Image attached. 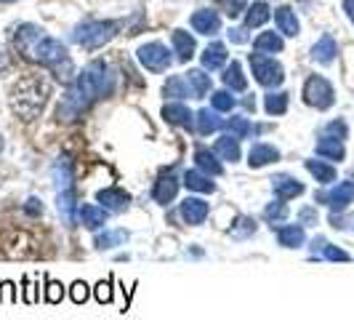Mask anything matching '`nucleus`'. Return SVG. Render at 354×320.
I'll return each instance as SVG.
<instances>
[{
	"instance_id": "nucleus-1",
	"label": "nucleus",
	"mask_w": 354,
	"mask_h": 320,
	"mask_svg": "<svg viewBox=\"0 0 354 320\" xmlns=\"http://www.w3.org/2000/svg\"><path fill=\"white\" fill-rule=\"evenodd\" d=\"M14 46H17V51L24 59H30V62H35L40 67L51 70L53 78H59L64 83L75 80L77 72H75V62H72L67 46L62 40H56L53 35H48L43 27H37L32 21L19 24L17 30H14Z\"/></svg>"
},
{
	"instance_id": "nucleus-2",
	"label": "nucleus",
	"mask_w": 354,
	"mask_h": 320,
	"mask_svg": "<svg viewBox=\"0 0 354 320\" xmlns=\"http://www.w3.org/2000/svg\"><path fill=\"white\" fill-rule=\"evenodd\" d=\"M112 94H115V72L104 59H93L86 64V70L75 75L56 115L59 121H77L96 99H106Z\"/></svg>"
},
{
	"instance_id": "nucleus-3",
	"label": "nucleus",
	"mask_w": 354,
	"mask_h": 320,
	"mask_svg": "<svg viewBox=\"0 0 354 320\" xmlns=\"http://www.w3.org/2000/svg\"><path fill=\"white\" fill-rule=\"evenodd\" d=\"M120 27H123V21H118V19H86V21L72 27L70 40L80 48L96 51V48H102L104 43H109L112 37L118 35Z\"/></svg>"
},
{
	"instance_id": "nucleus-4",
	"label": "nucleus",
	"mask_w": 354,
	"mask_h": 320,
	"mask_svg": "<svg viewBox=\"0 0 354 320\" xmlns=\"http://www.w3.org/2000/svg\"><path fill=\"white\" fill-rule=\"evenodd\" d=\"M46 96H48V86L37 78L30 80H21L17 89H14V109L24 118H32L37 115L43 105H46Z\"/></svg>"
},
{
	"instance_id": "nucleus-5",
	"label": "nucleus",
	"mask_w": 354,
	"mask_h": 320,
	"mask_svg": "<svg viewBox=\"0 0 354 320\" xmlns=\"http://www.w3.org/2000/svg\"><path fill=\"white\" fill-rule=\"evenodd\" d=\"M248 62H250V70H253L256 83H261L264 89H277V86H283L285 67L274 56H266V53L256 51L248 56Z\"/></svg>"
},
{
	"instance_id": "nucleus-6",
	"label": "nucleus",
	"mask_w": 354,
	"mask_h": 320,
	"mask_svg": "<svg viewBox=\"0 0 354 320\" xmlns=\"http://www.w3.org/2000/svg\"><path fill=\"white\" fill-rule=\"evenodd\" d=\"M304 102L315 109H330L336 102V91L322 75H309L304 83Z\"/></svg>"
},
{
	"instance_id": "nucleus-7",
	"label": "nucleus",
	"mask_w": 354,
	"mask_h": 320,
	"mask_svg": "<svg viewBox=\"0 0 354 320\" xmlns=\"http://www.w3.org/2000/svg\"><path fill=\"white\" fill-rule=\"evenodd\" d=\"M136 56H139L144 70H149V72H165L174 64V56L168 51V46H162L160 40H149V43L139 46Z\"/></svg>"
},
{
	"instance_id": "nucleus-8",
	"label": "nucleus",
	"mask_w": 354,
	"mask_h": 320,
	"mask_svg": "<svg viewBox=\"0 0 354 320\" xmlns=\"http://www.w3.org/2000/svg\"><path fill=\"white\" fill-rule=\"evenodd\" d=\"M189 24H192V30H195L197 35H218L221 33V17H218V11H213V8H197L192 19H189Z\"/></svg>"
},
{
	"instance_id": "nucleus-9",
	"label": "nucleus",
	"mask_w": 354,
	"mask_h": 320,
	"mask_svg": "<svg viewBox=\"0 0 354 320\" xmlns=\"http://www.w3.org/2000/svg\"><path fill=\"white\" fill-rule=\"evenodd\" d=\"M317 200L328 203L333 211H344V208H346V206L354 200V184H352V181H341V184H336L330 193H322V195H317Z\"/></svg>"
},
{
	"instance_id": "nucleus-10",
	"label": "nucleus",
	"mask_w": 354,
	"mask_h": 320,
	"mask_svg": "<svg viewBox=\"0 0 354 320\" xmlns=\"http://www.w3.org/2000/svg\"><path fill=\"white\" fill-rule=\"evenodd\" d=\"M178 213H181V219L187 222V224H203L205 219H208V213H211V206L205 203V200H200V197H187L184 203H181V208H178Z\"/></svg>"
},
{
	"instance_id": "nucleus-11",
	"label": "nucleus",
	"mask_w": 354,
	"mask_h": 320,
	"mask_svg": "<svg viewBox=\"0 0 354 320\" xmlns=\"http://www.w3.org/2000/svg\"><path fill=\"white\" fill-rule=\"evenodd\" d=\"M162 118H165V123L178 125V128H192L195 123V112L181 102H168L162 107Z\"/></svg>"
},
{
	"instance_id": "nucleus-12",
	"label": "nucleus",
	"mask_w": 354,
	"mask_h": 320,
	"mask_svg": "<svg viewBox=\"0 0 354 320\" xmlns=\"http://www.w3.org/2000/svg\"><path fill=\"white\" fill-rule=\"evenodd\" d=\"M274 24H277L280 35H285V37H296L299 33H301L299 17H296V11H293L290 6H280V8H274Z\"/></svg>"
},
{
	"instance_id": "nucleus-13",
	"label": "nucleus",
	"mask_w": 354,
	"mask_h": 320,
	"mask_svg": "<svg viewBox=\"0 0 354 320\" xmlns=\"http://www.w3.org/2000/svg\"><path fill=\"white\" fill-rule=\"evenodd\" d=\"M96 200L104 206L106 211H123V208H128V203H131V195L125 190H120V187H106V190L96 193Z\"/></svg>"
},
{
	"instance_id": "nucleus-14",
	"label": "nucleus",
	"mask_w": 354,
	"mask_h": 320,
	"mask_svg": "<svg viewBox=\"0 0 354 320\" xmlns=\"http://www.w3.org/2000/svg\"><path fill=\"white\" fill-rule=\"evenodd\" d=\"M277 160H280V150H277V147H272V144H266V142H256L248 152L250 168H261V166L277 163Z\"/></svg>"
},
{
	"instance_id": "nucleus-15",
	"label": "nucleus",
	"mask_w": 354,
	"mask_h": 320,
	"mask_svg": "<svg viewBox=\"0 0 354 320\" xmlns=\"http://www.w3.org/2000/svg\"><path fill=\"white\" fill-rule=\"evenodd\" d=\"M227 59H230V53H227V46L224 43H208L205 46V51L200 53V62H203V67L205 70H221L224 64H227Z\"/></svg>"
},
{
	"instance_id": "nucleus-16",
	"label": "nucleus",
	"mask_w": 354,
	"mask_h": 320,
	"mask_svg": "<svg viewBox=\"0 0 354 320\" xmlns=\"http://www.w3.org/2000/svg\"><path fill=\"white\" fill-rule=\"evenodd\" d=\"M272 190L280 200H290V197H299L304 193V184L299 179L288 177V174H277L272 177Z\"/></svg>"
},
{
	"instance_id": "nucleus-17",
	"label": "nucleus",
	"mask_w": 354,
	"mask_h": 320,
	"mask_svg": "<svg viewBox=\"0 0 354 320\" xmlns=\"http://www.w3.org/2000/svg\"><path fill=\"white\" fill-rule=\"evenodd\" d=\"M77 216H80V222H83V227H88V230H99V227H104L106 224V208L104 206H93V203H83V206H77Z\"/></svg>"
},
{
	"instance_id": "nucleus-18",
	"label": "nucleus",
	"mask_w": 354,
	"mask_h": 320,
	"mask_svg": "<svg viewBox=\"0 0 354 320\" xmlns=\"http://www.w3.org/2000/svg\"><path fill=\"white\" fill-rule=\"evenodd\" d=\"M171 43H174V51H176L178 62H189L197 51L195 37L189 35L187 30H174V33H171Z\"/></svg>"
},
{
	"instance_id": "nucleus-19",
	"label": "nucleus",
	"mask_w": 354,
	"mask_h": 320,
	"mask_svg": "<svg viewBox=\"0 0 354 320\" xmlns=\"http://www.w3.org/2000/svg\"><path fill=\"white\" fill-rule=\"evenodd\" d=\"M336 53H338V43L333 40V35H322L312 46V59L317 62V64H330L333 59H336Z\"/></svg>"
},
{
	"instance_id": "nucleus-20",
	"label": "nucleus",
	"mask_w": 354,
	"mask_h": 320,
	"mask_svg": "<svg viewBox=\"0 0 354 320\" xmlns=\"http://www.w3.org/2000/svg\"><path fill=\"white\" fill-rule=\"evenodd\" d=\"M176 193H178V179L168 174V177L158 179V184L152 190V197H155V203H160V206H168L176 197Z\"/></svg>"
},
{
	"instance_id": "nucleus-21",
	"label": "nucleus",
	"mask_w": 354,
	"mask_h": 320,
	"mask_svg": "<svg viewBox=\"0 0 354 320\" xmlns=\"http://www.w3.org/2000/svg\"><path fill=\"white\" fill-rule=\"evenodd\" d=\"M195 123H197V134H203V136H208V134H216L224 121L218 118V112L211 109V107H205V109H200L195 115Z\"/></svg>"
},
{
	"instance_id": "nucleus-22",
	"label": "nucleus",
	"mask_w": 354,
	"mask_h": 320,
	"mask_svg": "<svg viewBox=\"0 0 354 320\" xmlns=\"http://www.w3.org/2000/svg\"><path fill=\"white\" fill-rule=\"evenodd\" d=\"M195 163L197 168L203 171V174H208V177H221V163L216 160V155H213L208 147H197L195 150Z\"/></svg>"
},
{
	"instance_id": "nucleus-23",
	"label": "nucleus",
	"mask_w": 354,
	"mask_h": 320,
	"mask_svg": "<svg viewBox=\"0 0 354 320\" xmlns=\"http://www.w3.org/2000/svg\"><path fill=\"white\" fill-rule=\"evenodd\" d=\"M269 17H272V8L266 6L264 0H256V3H250L248 8H245V27H248V30H256V27L266 24Z\"/></svg>"
},
{
	"instance_id": "nucleus-24",
	"label": "nucleus",
	"mask_w": 354,
	"mask_h": 320,
	"mask_svg": "<svg viewBox=\"0 0 354 320\" xmlns=\"http://www.w3.org/2000/svg\"><path fill=\"white\" fill-rule=\"evenodd\" d=\"M277 240L285 249H299V246H304L306 235H304V227H299V224H285V227H277Z\"/></svg>"
},
{
	"instance_id": "nucleus-25",
	"label": "nucleus",
	"mask_w": 354,
	"mask_h": 320,
	"mask_svg": "<svg viewBox=\"0 0 354 320\" xmlns=\"http://www.w3.org/2000/svg\"><path fill=\"white\" fill-rule=\"evenodd\" d=\"M162 96H168V99H187V96H192V89H189L187 78L171 75V78L162 83Z\"/></svg>"
},
{
	"instance_id": "nucleus-26",
	"label": "nucleus",
	"mask_w": 354,
	"mask_h": 320,
	"mask_svg": "<svg viewBox=\"0 0 354 320\" xmlns=\"http://www.w3.org/2000/svg\"><path fill=\"white\" fill-rule=\"evenodd\" d=\"M184 78H187V83L192 89V96L195 99H205V94L211 91V75H205V70H189Z\"/></svg>"
},
{
	"instance_id": "nucleus-27",
	"label": "nucleus",
	"mask_w": 354,
	"mask_h": 320,
	"mask_svg": "<svg viewBox=\"0 0 354 320\" xmlns=\"http://www.w3.org/2000/svg\"><path fill=\"white\" fill-rule=\"evenodd\" d=\"M253 48L259 53H280L285 48V40L280 33H261L253 40Z\"/></svg>"
},
{
	"instance_id": "nucleus-28",
	"label": "nucleus",
	"mask_w": 354,
	"mask_h": 320,
	"mask_svg": "<svg viewBox=\"0 0 354 320\" xmlns=\"http://www.w3.org/2000/svg\"><path fill=\"white\" fill-rule=\"evenodd\" d=\"M317 155H322V158L328 160H344L346 158V150H344V142L341 139H333V136H322L317 142Z\"/></svg>"
},
{
	"instance_id": "nucleus-29",
	"label": "nucleus",
	"mask_w": 354,
	"mask_h": 320,
	"mask_svg": "<svg viewBox=\"0 0 354 320\" xmlns=\"http://www.w3.org/2000/svg\"><path fill=\"white\" fill-rule=\"evenodd\" d=\"M216 155H221L224 160H230V163H237L240 160V139L237 136H218L216 139Z\"/></svg>"
},
{
	"instance_id": "nucleus-30",
	"label": "nucleus",
	"mask_w": 354,
	"mask_h": 320,
	"mask_svg": "<svg viewBox=\"0 0 354 320\" xmlns=\"http://www.w3.org/2000/svg\"><path fill=\"white\" fill-rule=\"evenodd\" d=\"M224 86L230 91H245L248 89V80H245V75H243V67H240V62H232L224 67Z\"/></svg>"
},
{
	"instance_id": "nucleus-31",
	"label": "nucleus",
	"mask_w": 354,
	"mask_h": 320,
	"mask_svg": "<svg viewBox=\"0 0 354 320\" xmlns=\"http://www.w3.org/2000/svg\"><path fill=\"white\" fill-rule=\"evenodd\" d=\"M184 184L189 187V190H195V193H213L216 190V184L211 181V177L208 174H203L200 168H192V171H187L184 174Z\"/></svg>"
},
{
	"instance_id": "nucleus-32",
	"label": "nucleus",
	"mask_w": 354,
	"mask_h": 320,
	"mask_svg": "<svg viewBox=\"0 0 354 320\" xmlns=\"http://www.w3.org/2000/svg\"><path fill=\"white\" fill-rule=\"evenodd\" d=\"M306 171L317 179L319 184H330V181H336V168L328 166V163H322V160H306Z\"/></svg>"
},
{
	"instance_id": "nucleus-33",
	"label": "nucleus",
	"mask_w": 354,
	"mask_h": 320,
	"mask_svg": "<svg viewBox=\"0 0 354 320\" xmlns=\"http://www.w3.org/2000/svg\"><path fill=\"white\" fill-rule=\"evenodd\" d=\"M53 181H56V190L64 193V190H72V168H70V160H56L53 166Z\"/></svg>"
},
{
	"instance_id": "nucleus-34",
	"label": "nucleus",
	"mask_w": 354,
	"mask_h": 320,
	"mask_svg": "<svg viewBox=\"0 0 354 320\" xmlns=\"http://www.w3.org/2000/svg\"><path fill=\"white\" fill-rule=\"evenodd\" d=\"M266 115H285L288 112V94L285 91H272L264 96Z\"/></svg>"
},
{
	"instance_id": "nucleus-35",
	"label": "nucleus",
	"mask_w": 354,
	"mask_h": 320,
	"mask_svg": "<svg viewBox=\"0 0 354 320\" xmlns=\"http://www.w3.org/2000/svg\"><path fill=\"white\" fill-rule=\"evenodd\" d=\"M125 240H128V232L125 230H104L102 235H96V249L109 251L115 249V246H123Z\"/></svg>"
},
{
	"instance_id": "nucleus-36",
	"label": "nucleus",
	"mask_w": 354,
	"mask_h": 320,
	"mask_svg": "<svg viewBox=\"0 0 354 320\" xmlns=\"http://www.w3.org/2000/svg\"><path fill=\"white\" fill-rule=\"evenodd\" d=\"M75 211H77L75 193H72V190H64V193H59V213L64 216V222H67V224H75Z\"/></svg>"
},
{
	"instance_id": "nucleus-37",
	"label": "nucleus",
	"mask_w": 354,
	"mask_h": 320,
	"mask_svg": "<svg viewBox=\"0 0 354 320\" xmlns=\"http://www.w3.org/2000/svg\"><path fill=\"white\" fill-rule=\"evenodd\" d=\"M264 219L272 227H280L285 219H288V206L285 203H269L264 208Z\"/></svg>"
},
{
	"instance_id": "nucleus-38",
	"label": "nucleus",
	"mask_w": 354,
	"mask_h": 320,
	"mask_svg": "<svg viewBox=\"0 0 354 320\" xmlns=\"http://www.w3.org/2000/svg\"><path fill=\"white\" fill-rule=\"evenodd\" d=\"M211 105L216 112H230V109H234V105H237V99L232 96V91H216V94H211Z\"/></svg>"
},
{
	"instance_id": "nucleus-39",
	"label": "nucleus",
	"mask_w": 354,
	"mask_h": 320,
	"mask_svg": "<svg viewBox=\"0 0 354 320\" xmlns=\"http://www.w3.org/2000/svg\"><path fill=\"white\" fill-rule=\"evenodd\" d=\"M227 128H230L232 136H237V139H248L250 134H253V123H250L248 118H230Z\"/></svg>"
},
{
	"instance_id": "nucleus-40",
	"label": "nucleus",
	"mask_w": 354,
	"mask_h": 320,
	"mask_svg": "<svg viewBox=\"0 0 354 320\" xmlns=\"http://www.w3.org/2000/svg\"><path fill=\"white\" fill-rule=\"evenodd\" d=\"M216 3L227 11L230 19H237L240 14H245V8H248V0H216Z\"/></svg>"
},
{
	"instance_id": "nucleus-41",
	"label": "nucleus",
	"mask_w": 354,
	"mask_h": 320,
	"mask_svg": "<svg viewBox=\"0 0 354 320\" xmlns=\"http://www.w3.org/2000/svg\"><path fill=\"white\" fill-rule=\"evenodd\" d=\"M253 232H256V222H253V219H248V216H240V219H237V227H232L230 235L240 240V238H245V235H253Z\"/></svg>"
},
{
	"instance_id": "nucleus-42",
	"label": "nucleus",
	"mask_w": 354,
	"mask_h": 320,
	"mask_svg": "<svg viewBox=\"0 0 354 320\" xmlns=\"http://www.w3.org/2000/svg\"><path fill=\"white\" fill-rule=\"evenodd\" d=\"M325 134L328 136H333V139H346V134H349V125L344 123V121H333V123H328V128H325Z\"/></svg>"
},
{
	"instance_id": "nucleus-43",
	"label": "nucleus",
	"mask_w": 354,
	"mask_h": 320,
	"mask_svg": "<svg viewBox=\"0 0 354 320\" xmlns=\"http://www.w3.org/2000/svg\"><path fill=\"white\" fill-rule=\"evenodd\" d=\"M62 296H64V288H62V283H56V281H48V288H46V302H48V304H59V302H62Z\"/></svg>"
},
{
	"instance_id": "nucleus-44",
	"label": "nucleus",
	"mask_w": 354,
	"mask_h": 320,
	"mask_svg": "<svg viewBox=\"0 0 354 320\" xmlns=\"http://www.w3.org/2000/svg\"><path fill=\"white\" fill-rule=\"evenodd\" d=\"M70 296H72V302L75 304H83L86 299H88V285L86 283H72V291H70Z\"/></svg>"
},
{
	"instance_id": "nucleus-45",
	"label": "nucleus",
	"mask_w": 354,
	"mask_h": 320,
	"mask_svg": "<svg viewBox=\"0 0 354 320\" xmlns=\"http://www.w3.org/2000/svg\"><path fill=\"white\" fill-rule=\"evenodd\" d=\"M96 299L102 304L112 302V283H109V281H102V283L96 285Z\"/></svg>"
},
{
	"instance_id": "nucleus-46",
	"label": "nucleus",
	"mask_w": 354,
	"mask_h": 320,
	"mask_svg": "<svg viewBox=\"0 0 354 320\" xmlns=\"http://www.w3.org/2000/svg\"><path fill=\"white\" fill-rule=\"evenodd\" d=\"M322 254H325V256H328L330 262H346V259H349V254H346V251L336 249V246H328V243H325Z\"/></svg>"
},
{
	"instance_id": "nucleus-47",
	"label": "nucleus",
	"mask_w": 354,
	"mask_h": 320,
	"mask_svg": "<svg viewBox=\"0 0 354 320\" xmlns=\"http://www.w3.org/2000/svg\"><path fill=\"white\" fill-rule=\"evenodd\" d=\"M230 40L232 43H248V27H232Z\"/></svg>"
},
{
	"instance_id": "nucleus-48",
	"label": "nucleus",
	"mask_w": 354,
	"mask_h": 320,
	"mask_svg": "<svg viewBox=\"0 0 354 320\" xmlns=\"http://www.w3.org/2000/svg\"><path fill=\"white\" fill-rule=\"evenodd\" d=\"M24 211L30 213V216H40V213H43V203H40L37 197H30L27 206H24Z\"/></svg>"
},
{
	"instance_id": "nucleus-49",
	"label": "nucleus",
	"mask_w": 354,
	"mask_h": 320,
	"mask_svg": "<svg viewBox=\"0 0 354 320\" xmlns=\"http://www.w3.org/2000/svg\"><path fill=\"white\" fill-rule=\"evenodd\" d=\"M3 302H17V291H14V283H3V294H0Z\"/></svg>"
},
{
	"instance_id": "nucleus-50",
	"label": "nucleus",
	"mask_w": 354,
	"mask_h": 320,
	"mask_svg": "<svg viewBox=\"0 0 354 320\" xmlns=\"http://www.w3.org/2000/svg\"><path fill=\"white\" fill-rule=\"evenodd\" d=\"M301 222H306V224H312V222H317V211L312 208V206H306V208H301Z\"/></svg>"
},
{
	"instance_id": "nucleus-51",
	"label": "nucleus",
	"mask_w": 354,
	"mask_h": 320,
	"mask_svg": "<svg viewBox=\"0 0 354 320\" xmlns=\"http://www.w3.org/2000/svg\"><path fill=\"white\" fill-rule=\"evenodd\" d=\"M344 14H346L349 21L354 24V0H344Z\"/></svg>"
},
{
	"instance_id": "nucleus-52",
	"label": "nucleus",
	"mask_w": 354,
	"mask_h": 320,
	"mask_svg": "<svg viewBox=\"0 0 354 320\" xmlns=\"http://www.w3.org/2000/svg\"><path fill=\"white\" fill-rule=\"evenodd\" d=\"M8 67V53H6V48L0 46V72Z\"/></svg>"
}]
</instances>
